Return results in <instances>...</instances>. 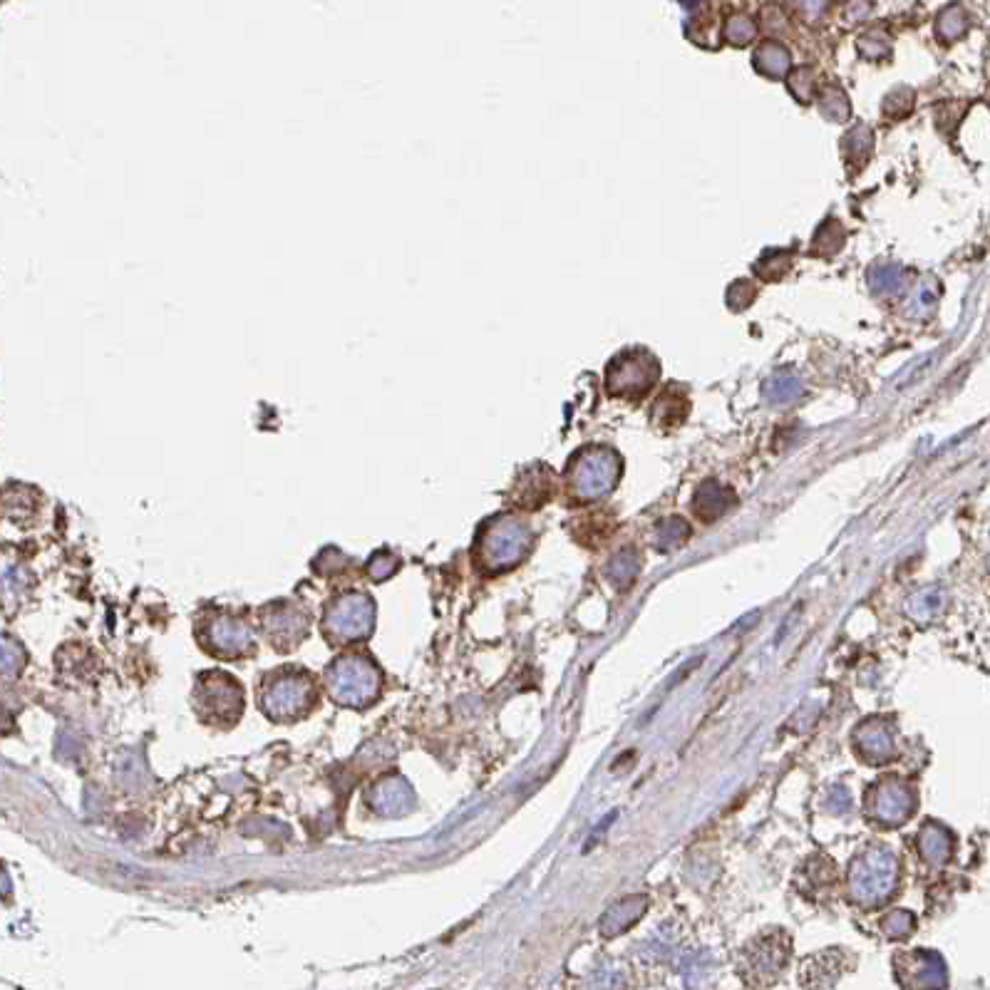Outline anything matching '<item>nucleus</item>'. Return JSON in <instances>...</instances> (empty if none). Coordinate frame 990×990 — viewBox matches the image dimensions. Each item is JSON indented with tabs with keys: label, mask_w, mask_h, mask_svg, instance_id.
Masks as SVG:
<instances>
[{
	"label": "nucleus",
	"mask_w": 990,
	"mask_h": 990,
	"mask_svg": "<svg viewBox=\"0 0 990 990\" xmlns=\"http://www.w3.org/2000/svg\"><path fill=\"white\" fill-rule=\"evenodd\" d=\"M380 688V673L373 663L360 656H345L328 668V690L340 705L363 708L375 700Z\"/></svg>",
	"instance_id": "1"
},
{
	"label": "nucleus",
	"mask_w": 990,
	"mask_h": 990,
	"mask_svg": "<svg viewBox=\"0 0 990 990\" xmlns=\"http://www.w3.org/2000/svg\"><path fill=\"white\" fill-rule=\"evenodd\" d=\"M264 710L276 720H293L298 715H306L316 703V688L306 673H286L276 675V680H268L264 695H261Z\"/></svg>",
	"instance_id": "2"
},
{
	"label": "nucleus",
	"mask_w": 990,
	"mask_h": 990,
	"mask_svg": "<svg viewBox=\"0 0 990 990\" xmlns=\"http://www.w3.org/2000/svg\"><path fill=\"white\" fill-rule=\"evenodd\" d=\"M194 703H197L199 715L209 723H236L244 705V695L241 688L224 673H206L201 675L197 683V693H194Z\"/></svg>",
	"instance_id": "3"
},
{
	"label": "nucleus",
	"mask_w": 990,
	"mask_h": 990,
	"mask_svg": "<svg viewBox=\"0 0 990 990\" xmlns=\"http://www.w3.org/2000/svg\"><path fill=\"white\" fill-rule=\"evenodd\" d=\"M373 628V606L365 596H343V601L335 603L328 611L326 631L330 641H360Z\"/></svg>",
	"instance_id": "4"
},
{
	"label": "nucleus",
	"mask_w": 990,
	"mask_h": 990,
	"mask_svg": "<svg viewBox=\"0 0 990 990\" xmlns=\"http://www.w3.org/2000/svg\"><path fill=\"white\" fill-rule=\"evenodd\" d=\"M206 636L211 638V651L219 653L224 658H239L246 656V653L254 648V641H251V633L244 623L234 621V618H219L216 623H211Z\"/></svg>",
	"instance_id": "5"
},
{
	"label": "nucleus",
	"mask_w": 990,
	"mask_h": 990,
	"mask_svg": "<svg viewBox=\"0 0 990 990\" xmlns=\"http://www.w3.org/2000/svg\"><path fill=\"white\" fill-rule=\"evenodd\" d=\"M23 663L25 658L20 646H15L13 641L0 636V678H15L23 670Z\"/></svg>",
	"instance_id": "6"
}]
</instances>
